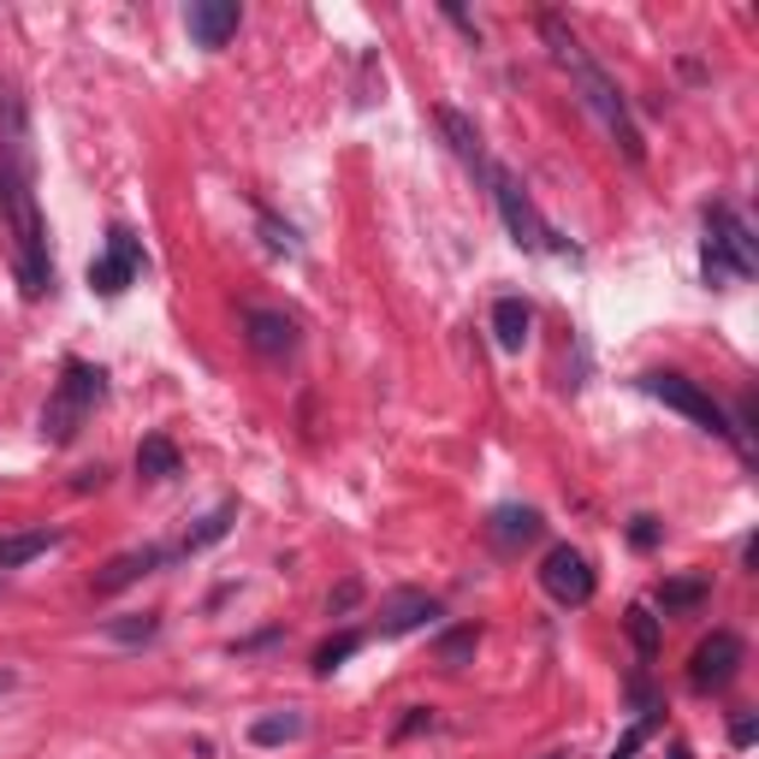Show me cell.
Instances as JSON below:
<instances>
[{"label":"cell","mask_w":759,"mask_h":759,"mask_svg":"<svg viewBox=\"0 0 759 759\" xmlns=\"http://www.w3.org/2000/svg\"><path fill=\"white\" fill-rule=\"evenodd\" d=\"M630 641H635L641 653H647V659L659 653V618H653L647 605H635V611H630Z\"/></svg>","instance_id":"obj_25"},{"label":"cell","mask_w":759,"mask_h":759,"mask_svg":"<svg viewBox=\"0 0 759 759\" xmlns=\"http://www.w3.org/2000/svg\"><path fill=\"white\" fill-rule=\"evenodd\" d=\"M754 736H759V724L748 718V712H741V718L729 724V741H736V748H754Z\"/></svg>","instance_id":"obj_29"},{"label":"cell","mask_w":759,"mask_h":759,"mask_svg":"<svg viewBox=\"0 0 759 759\" xmlns=\"http://www.w3.org/2000/svg\"><path fill=\"white\" fill-rule=\"evenodd\" d=\"M261 238H268V243H273V250H285V256H303V243H297V231H291V226H280V220H273V214H268V208H261Z\"/></svg>","instance_id":"obj_26"},{"label":"cell","mask_w":759,"mask_h":759,"mask_svg":"<svg viewBox=\"0 0 759 759\" xmlns=\"http://www.w3.org/2000/svg\"><path fill=\"white\" fill-rule=\"evenodd\" d=\"M487 190H492V202H499V220H505V231L522 243V250H552V256H581L576 243L564 238L558 226H546L540 220V208H534V196L522 190V179L517 172H505V167H492V179H487Z\"/></svg>","instance_id":"obj_5"},{"label":"cell","mask_w":759,"mask_h":759,"mask_svg":"<svg viewBox=\"0 0 759 759\" xmlns=\"http://www.w3.org/2000/svg\"><path fill=\"white\" fill-rule=\"evenodd\" d=\"M647 736H653V718H641V724L630 729V736L618 741V754H611V759H635V754H641V741H647Z\"/></svg>","instance_id":"obj_28"},{"label":"cell","mask_w":759,"mask_h":759,"mask_svg":"<svg viewBox=\"0 0 759 759\" xmlns=\"http://www.w3.org/2000/svg\"><path fill=\"white\" fill-rule=\"evenodd\" d=\"M172 558H179V546H143V552H120L107 569L95 576V593H120L131 588V581H143V576H155V569H167Z\"/></svg>","instance_id":"obj_13"},{"label":"cell","mask_w":759,"mask_h":759,"mask_svg":"<svg viewBox=\"0 0 759 759\" xmlns=\"http://www.w3.org/2000/svg\"><path fill=\"white\" fill-rule=\"evenodd\" d=\"M546 759H576V754H569V748H558V754H546Z\"/></svg>","instance_id":"obj_33"},{"label":"cell","mask_w":759,"mask_h":759,"mask_svg":"<svg viewBox=\"0 0 759 759\" xmlns=\"http://www.w3.org/2000/svg\"><path fill=\"white\" fill-rule=\"evenodd\" d=\"M0 214L12 226V261H19L24 297L54 291V261H48V226L36 208V172H31V120H24L19 95H0Z\"/></svg>","instance_id":"obj_1"},{"label":"cell","mask_w":759,"mask_h":759,"mask_svg":"<svg viewBox=\"0 0 759 759\" xmlns=\"http://www.w3.org/2000/svg\"><path fill=\"white\" fill-rule=\"evenodd\" d=\"M60 546V529H31V534H0V569H24L31 558Z\"/></svg>","instance_id":"obj_18"},{"label":"cell","mask_w":759,"mask_h":759,"mask_svg":"<svg viewBox=\"0 0 759 759\" xmlns=\"http://www.w3.org/2000/svg\"><path fill=\"white\" fill-rule=\"evenodd\" d=\"M540 588H546V600H558V605H588L593 600V564L581 558L576 546H552L546 558H540Z\"/></svg>","instance_id":"obj_8"},{"label":"cell","mask_w":759,"mask_h":759,"mask_svg":"<svg viewBox=\"0 0 759 759\" xmlns=\"http://www.w3.org/2000/svg\"><path fill=\"white\" fill-rule=\"evenodd\" d=\"M143 268H149L143 243L131 238L125 226H113V231H107V250H101V256L90 261V285L101 291V297H120V291L137 285V273H143Z\"/></svg>","instance_id":"obj_9"},{"label":"cell","mask_w":759,"mask_h":759,"mask_svg":"<svg viewBox=\"0 0 759 759\" xmlns=\"http://www.w3.org/2000/svg\"><path fill=\"white\" fill-rule=\"evenodd\" d=\"M179 469H184L179 445H172L167 433H143V445H137V475H143V480H172Z\"/></svg>","instance_id":"obj_17"},{"label":"cell","mask_w":759,"mask_h":759,"mask_svg":"<svg viewBox=\"0 0 759 759\" xmlns=\"http://www.w3.org/2000/svg\"><path fill=\"white\" fill-rule=\"evenodd\" d=\"M303 736H309V718H303V712H268V718L250 724L256 748H285V741H303Z\"/></svg>","instance_id":"obj_20"},{"label":"cell","mask_w":759,"mask_h":759,"mask_svg":"<svg viewBox=\"0 0 759 759\" xmlns=\"http://www.w3.org/2000/svg\"><path fill=\"white\" fill-rule=\"evenodd\" d=\"M475 647H480V630H451L445 641H440V665L445 670H463L475 659Z\"/></svg>","instance_id":"obj_23"},{"label":"cell","mask_w":759,"mask_h":759,"mask_svg":"<svg viewBox=\"0 0 759 759\" xmlns=\"http://www.w3.org/2000/svg\"><path fill=\"white\" fill-rule=\"evenodd\" d=\"M440 131H445V143H451V149H457V160H463V167H469L475 179L487 184V179H492V155H487V137H480V131H475V120H469V113H457V107H440Z\"/></svg>","instance_id":"obj_14"},{"label":"cell","mask_w":759,"mask_h":759,"mask_svg":"<svg viewBox=\"0 0 759 759\" xmlns=\"http://www.w3.org/2000/svg\"><path fill=\"white\" fill-rule=\"evenodd\" d=\"M433 623H440V600L433 593L404 588L380 605V635H416V630H433Z\"/></svg>","instance_id":"obj_12"},{"label":"cell","mask_w":759,"mask_h":759,"mask_svg":"<svg viewBox=\"0 0 759 759\" xmlns=\"http://www.w3.org/2000/svg\"><path fill=\"white\" fill-rule=\"evenodd\" d=\"M356 593H362V588H356V581H344V588H339V600H332V611H344V605H356Z\"/></svg>","instance_id":"obj_31"},{"label":"cell","mask_w":759,"mask_h":759,"mask_svg":"<svg viewBox=\"0 0 759 759\" xmlns=\"http://www.w3.org/2000/svg\"><path fill=\"white\" fill-rule=\"evenodd\" d=\"M529 327H534V309L522 297H499V303H492V339H499V350L517 356V350L529 344Z\"/></svg>","instance_id":"obj_16"},{"label":"cell","mask_w":759,"mask_h":759,"mask_svg":"<svg viewBox=\"0 0 759 759\" xmlns=\"http://www.w3.org/2000/svg\"><path fill=\"white\" fill-rule=\"evenodd\" d=\"M238 24H243V7L238 0H190V12H184V31L196 48H226L231 36H238Z\"/></svg>","instance_id":"obj_10"},{"label":"cell","mask_w":759,"mask_h":759,"mask_svg":"<svg viewBox=\"0 0 759 759\" xmlns=\"http://www.w3.org/2000/svg\"><path fill=\"white\" fill-rule=\"evenodd\" d=\"M12 689H19V670H12V665H0V694H12Z\"/></svg>","instance_id":"obj_32"},{"label":"cell","mask_w":759,"mask_h":759,"mask_svg":"<svg viewBox=\"0 0 759 759\" xmlns=\"http://www.w3.org/2000/svg\"><path fill=\"white\" fill-rule=\"evenodd\" d=\"M706 593H712V576H665L659 581V611H665V618H677V611L706 605Z\"/></svg>","instance_id":"obj_19"},{"label":"cell","mask_w":759,"mask_h":759,"mask_svg":"<svg viewBox=\"0 0 759 759\" xmlns=\"http://www.w3.org/2000/svg\"><path fill=\"white\" fill-rule=\"evenodd\" d=\"M356 647H362V635H356V630H344V635H332V641H327V647H320V653H315V670H320V677H332V670H339V665H344V659H350V653H356Z\"/></svg>","instance_id":"obj_24"},{"label":"cell","mask_w":759,"mask_h":759,"mask_svg":"<svg viewBox=\"0 0 759 759\" xmlns=\"http://www.w3.org/2000/svg\"><path fill=\"white\" fill-rule=\"evenodd\" d=\"M534 534H540V510H534V505H499V510H492V522H487V540H492L499 552L529 546Z\"/></svg>","instance_id":"obj_15"},{"label":"cell","mask_w":759,"mask_h":759,"mask_svg":"<svg viewBox=\"0 0 759 759\" xmlns=\"http://www.w3.org/2000/svg\"><path fill=\"white\" fill-rule=\"evenodd\" d=\"M243 344L256 350V356H291V350L303 344L297 320H291L285 309H243Z\"/></svg>","instance_id":"obj_11"},{"label":"cell","mask_w":759,"mask_h":759,"mask_svg":"<svg viewBox=\"0 0 759 759\" xmlns=\"http://www.w3.org/2000/svg\"><path fill=\"white\" fill-rule=\"evenodd\" d=\"M630 540H635L641 552H647V546H659V529H653V517H635V529H630Z\"/></svg>","instance_id":"obj_30"},{"label":"cell","mask_w":759,"mask_h":759,"mask_svg":"<svg viewBox=\"0 0 759 759\" xmlns=\"http://www.w3.org/2000/svg\"><path fill=\"white\" fill-rule=\"evenodd\" d=\"M540 36H546V48H552V60H558L564 71H569V83H576V95H581V107L593 113V120L605 125V137L618 143L623 155L635 160H647V143H641V125H635V113H630V101H623V90H618V78L593 60L588 54V42H581L569 24L558 19V12H546L540 19Z\"/></svg>","instance_id":"obj_2"},{"label":"cell","mask_w":759,"mask_h":759,"mask_svg":"<svg viewBox=\"0 0 759 759\" xmlns=\"http://www.w3.org/2000/svg\"><path fill=\"white\" fill-rule=\"evenodd\" d=\"M741 659H748V647H741L736 630H712V641H700L694 659H689V682L700 694H718L729 682L741 677Z\"/></svg>","instance_id":"obj_7"},{"label":"cell","mask_w":759,"mask_h":759,"mask_svg":"<svg viewBox=\"0 0 759 759\" xmlns=\"http://www.w3.org/2000/svg\"><path fill=\"white\" fill-rule=\"evenodd\" d=\"M700 268H706V285L754 280V268H759L754 231H748V220H741L729 202H712V208H706V256H700Z\"/></svg>","instance_id":"obj_4"},{"label":"cell","mask_w":759,"mask_h":759,"mask_svg":"<svg viewBox=\"0 0 759 759\" xmlns=\"http://www.w3.org/2000/svg\"><path fill=\"white\" fill-rule=\"evenodd\" d=\"M107 398V386H101V369H90V362L71 356L60 380H54L48 392V410H42V440L48 445H71L78 440V428L95 416V404Z\"/></svg>","instance_id":"obj_3"},{"label":"cell","mask_w":759,"mask_h":759,"mask_svg":"<svg viewBox=\"0 0 759 759\" xmlns=\"http://www.w3.org/2000/svg\"><path fill=\"white\" fill-rule=\"evenodd\" d=\"M416 729H433V712L428 706H410V712H404V718H398V729H392V736H416Z\"/></svg>","instance_id":"obj_27"},{"label":"cell","mask_w":759,"mask_h":759,"mask_svg":"<svg viewBox=\"0 0 759 759\" xmlns=\"http://www.w3.org/2000/svg\"><path fill=\"white\" fill-rule=\"evenodd\" d=\"M231 522H238V505H214L208 517H202L196 529L179 540V552L190 558V552H202V546H214V540H226V534H231Z\"/></svg>","instance_id":"obj_21"},{"label":"cell","mask_w":759,"mask_h":759,"mask_svg":"<svg viewBox=\"0 0 759 759\" xmlns=\"http://www.w3.org/2000/svg\"><path fill=\"white\" fill-rule=\"evenodd\" d=\"M641 392H647V398H659L665 410L689 416L694 428H706V433H718V440L741 445V433H736V421H729V410L712 398L706 386H700V380H689V374H641ZM741 451H748V445H741Z\"/></svg>","instance_id":"obj_6"},{"label":"cell","mask_w":759,"mask_h":759,"mask_svg":"<svg viewBox=\"0 0 759 759\" xmlns=\"http://www.w3.org/2000/svg\"><path fill=\"white\" fill-rule=\"evenodd\" d=\"M101 630H107V641H125V647H137V641H155V635H160V618H155V611H137V618H107Z\"/></svg>","instance_id":"obj_22"}]
</instances>
